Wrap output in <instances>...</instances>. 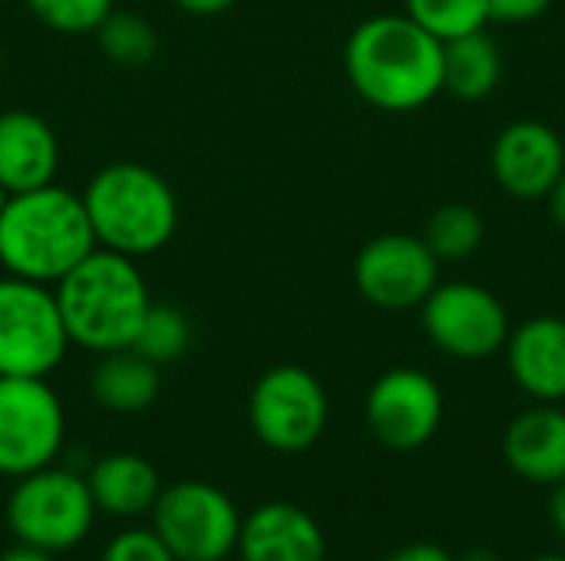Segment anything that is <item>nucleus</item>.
Segmentation results:
<instances>
[{
  "instance_id": "f257e3e1",
  "label": "nucleus",
  "mask_w": 565,
  "mask_h": 561,
  "mask_svg": "<svg viewBox=\"0 0 565 561\" xmlns=\"http://www.w3.org/2000/svg\"><path fill=\"white\" fill-rule=\"evenodd\" d=\"M344 73L367 106L414 112L444 93V43L407 13H377L351 30Z\"/></svg>"
},
{
  "instance_id": "f03ea898",
  "label": "nucleus",
  "mask_w": 565,
  "mask_h": 561,
  "mask_svg": "<svg viewBox=\"0 0 565 561\" xmlns=\"http://www.w3.org/2000/svg\"><path fill=\"white\" fill-rule=\"evenodd\" d=\"M96 248L79 192L40 185L17 192L0 208V268L36 284H56Z\"/></svg>"
},
{
  "instance_id": "7ed1b4c3",
  "label": "nucleus",
  "mask_w": 565,
  "mask_h": 561,
  "mask_svg": "<svg viewBox=\"0 0 565 561\" xmlns=\"http://www.w3.org/2000/svg\"><path fill=\"white\" fill-rule=\"evenodd\" d=\"M70 344L89 354L132 347L139 324L152 304L149 284L136 258L93 248L66 278L53 284Z\"/></svg>"
},
{
  "instance_id": "20e7f679",
  "label": "nucleus",
  "mask_w": 565,
  "mask_h": 561,
  "mask_svg": "<svg viewBox=\"0 0 565 561\" xmlns=\"http://www.w3.org/2000/svg\"><path fill=\"white\" fill-rule=\"evenodd\" d=\"M96 248L146 258L162 251L179 228L172 185L142 162H109L79 192Z\"/></svg>"
},
{
  "instance_id": "39448f33",
  "label": "nucleus",
  "mask_w": 565,
  "mask_h": 561,
  "mask_svg": "<svg viewBox=\"0 0 565 561\" xmlns=\"http://www.w3.org/2000/svg\"><path fill=\"white\" fill-rule=\"evenodd\" d=\"M93 516L96 503L89 483L70 470L53 466L20 476L7 503V522L17 542L50 555L79 546L93 529Z\"/></svg>"
},
{
  "instance_id": "423d86ee",
  "label": "nucleus",
  "mask_w": 565,
  "mask_h": 561,
  "mask_svg": "<svg viewBox=\"0 0 565 561\" xmlns=\"http://www.w3.org/2000/svg\"><path fill=\"white\" fill-rule=\"evenodd\" d=\"M70 350L50 284L0 278V377H50Z\"/></svg>"
},
{
  "instance_id": "0eeeda50",
  "label": "nucleus",
  "mask_w": 565,
  "mask_h": 561,
  "mask_svg": "<svg viewBox=\"0 0 565 561\" xmlns=\"http://www.w3.org/2000/svg\"><path fill=\"white\" fill-rule=\"evenodd\" d=\"M328 417L331 403L321 380L298 364L265 370L248 393L252 433L275 453L311 450L324 436Z\"/></svg>"
},
{
  "instance_id": "6e6552de",
  "label": "nucleus",
  "mask_w": 565,
  "mask_h": 561,
  "mask_svg": "<svg viewBox=\"0 0 565 561\" xmlns=\"http://www.w3.org/2000/svg\"><path fill=\"white\" fill-rule=\"evenodd\" d=\"M427 341L454 360L503 354L513 331L503 301L477 281H440L420 304Z\"/></svg>"
},
{
  "instance_id": "1a4fd4ad",
  "label": "nucleus",
  "mask_w": 565,
  "mask_h": 561,
  "mask_svg": "<svg viewBox=\"0 0 565 561\" xmlns=\"http://www.w3.org/2000/svg\"><path fill=\"white\" fill-rule=\"evenodd\" d=\"M242 516L235 503L212 483H175L152 506V532L175 561H222L238 546Z\"/></svg>"
},
{
  "instance_id": "9d476101",
  "label": "nucleus",
  "mask_w": 565,
  "mask_h": 561,
  "mask_svg": "<svg viewBox=\"0 0 565 561\" xmlns=\"http://www.w3.org/2000/svg\"><path fill=\"white\" fill-rule=\"evenodd\" d=\"M66 417L46 377H0V476H30L63 446Z\"/></svg>"
},
{
  "instance_id": "9b49d317",
  "label": "nucleus",
  "mask_w": 565,
  "mask_h": 561,
  "mask_svg": "<svg viewBox=\"0 0 565 561\" xmlns=\"http://www.w3.org/2000/svg\"><path fill=\"white\" fill-rule=\"evenodd\" d=\"M440 284V261L420 235L384 231L354 258L358 294L381 311H411Z\"/></svg>"
},
{
  "instance_id": "f8f14e48",
  "label": "nucleus",
  "mask_w": 565,
  "mask_h": 561,
  "mask_svg": "<svg viewBox=\"0 0 565 561\" xmlns=\"http://www.w3.org/2000/svg\"><path fill=\"white\" fill-rule=\"evenodd\" d=\"M364 420L381 446L394 453L424 450L444 423V390L427 370H384L367 390Z\"/></svg>"
},
{
  "instance_id": "ddd939ff",
  "label": "nucleus",
  "mask_w": 565,
  "mask_h": 561,
  "mask_svg": "<svg viewBox=\"0 0 565 561\" xmlns=\"http://www.w3.org/2000/svg\"><path fill=\"white\" fill-rule=\"evenodd\" d=\"M490 172L510 198L540 202L565 172L563 136L540 119H516L493 139Z\"/></svg>"
},
{
  "instance_id": "4468645a",
  "label": "nucleus",
  "mask_w": 565,
  "mask_h": 561,
  "mask_svg": "<svg viewBox=\"0 0 565 561\" xmlns=\"http://www.w3.org/2000/svg\"><path fill=\"white\" fill-rule=\"evenodd\" d=\"M507 367L513 384L536 403L565 400V317L536 314L507 337Z\"/></svg>"
},
{
  "instance_id": "2eb2a0df",
  "label": "nucleus",
  "mask_w": 565,
  "mask_h": 561,
  "mask_svg": "<svg viewBox=\"0 0 565 561\" xmlns=\"http://www.w3.org/2000/svg\"><path fill=\"white\" fill-rule=\"evenodd\" d=\"M242 561H324L328 546L311 513L291 503L258 506L238 529Z\"/></svg>"
},
{
  "instance_id": "dca6fc26",
  "label": "nucleus",
  "mask_w": 565,
  "mask_h": 561,
  "mask_svg": "<svg viewBox=\"0 0 565 561\" xmlns=\"http://www.w3.org/2000/svg\"><path fill=\"white\" fill-rule=\"evenodd\" d=\"M60 139L53 126L30 109L0 112V185L17 195L56 182Z\"/></svg>"
},
{
  "instance_id": "f3484780",
  "label": "nucleus",
  "mask_w": 565,
  "mask_h": 561,
  "mask_svg": "<svg viewBox=\"0 0 565 561\" xmlns=\"http://www.w3.org/2000/svg\"><path fill=\"white\" fill-rule=\"evenodd\" d=\"M507 466L536 486H559L565 479V410L559 403H536L516 413L503 433Z\"/></svg>"
},
{
  "instance_id": "a211bd4d",
  "label": "nucleus",
  "mask_w": 565,
  "mask_h": 561,
  "mask_svg": "<svg viewBox=\"0 0 565 561\" xmlns=\"http://www.w3.org/2000/svg\"><path fill=\"white\" fill-rule=\"evenodd\" d=\"M89 493L96 509L119 516V519H132L142 513H152L162 483L159 473L149 460L136 456V453H113L103 456L93 473H89Z\"/></svg>"
},
{
  "instance_id": "6ab92c4d",
  "label": "nucleus",
  "mask_w": 565,
  "mask_h": 561,
  "mask_svg": "<svg viewBox=\"0 0 565 561\" xmlns=\"http://www.w3.org/2000/svg\"><path fill=\"white\" fill-rule=\"evenodd\" d=\"M162 390L159 364L146 360L139 350H113L99 354V364L89 377V393L103 410L113 413H142L156 403Z\"/></svg>"
},
{
  "instance_id": "aec40b11",
  "label": "nucleus",
  "mask_w": 565,
  "mask_h": 561,
  "mask_svg": "<svg viewBox=\"0 0 565 561\" xmlns=\"http://www.w3.org/2000/svg\"><path fill=\"white\" fill-rule=\"evenodd\" d=\"M503 76V56L487 30L444 40V93L463 103L487 99Z\"/></svg>"
},
{
  "instance_id": "412c9836",
  "label": "nucleus",
  "mask_w": 565,
  "mask_h": 561,
  "mask_svg": "<svg viewBox=\"0 0 565 561\" xmlns=\"http://www.w3.org/2000/svg\"><path fill=\"white\" fill-rule=\"evenodd\" d=\"M420 238L437 255V261H463L477 255L480 245L487 241V222L473 205L447 202L427 218Z\"/></svg>"
},
{
  "instance_id": "4be33fe9",
  "label": "nucleus",
  "mask_w": 565,
  "mask_h": 561,
  "mask_svg": "<svg viewBox=\"0 0 565 561\" xmlns=\"http://www.w3.org/2000/svg\"><path fill=\"white\" fill-rule=\"evenodd\" d=\"M96 43L103 50V56L116 66L126 69H139L146 63H152V56L159 53V33L156 26L129 10H113L99 26H96Z\"/></svg>"
},
{
  "instance_id": "5701e85b",
  "label": "nucleus",
  "mask_w": 565,
  "mask_h": 561,
  "mask_svg": "<svg viewBox=\"0 0 565 561\" xmlns=\"http://www.w3.org/2000/svg\"><path fill=\"white\" fill-rule=\"evenodd\" d=\"M192 344V324L185 317V311H179L175 304H149L139 334L132 341V350H139L146 360L152 364H172L179 360Z\"/></svg>"
},
{
  "instance_id": "b1692460",
  "label": "nucleus",
  "mask_w": 565,
  "mask_h": 561,
  "mask_svg": "<svg viewBox=\"0 0 565 561\" xmlns=\"http://www.w3.org/2000/svg\"><path fill=\"white\" fill-rule=\"evenodd\" d=\"M404 13L444 43L463 33L487 30L490 0H404Z\"/></svg>"
},
{
  "instance_id": "393cba45",
  "label": "nucleus",
  "mask_w": 565,
  "mask_h": 561,
  "mask_svg": "<svg viewBox=\"0 0 565 561\" xmlns=\"http://www.w3.org/2000/svg\"><path fill=\"white\" fill-rule=\"evenodd\" d=\"M33 17L66 36L96 33V26L116 10V0H26Z\"/></svg>"
},
{
  "instance_id": "a878e982",
  "label": "nucleus",
  "mask_w": 565,
  "mask_h": 561,
  "mask_svg": "<svg viewBox=\"0 0 565 561\" xmlns=\"http://www.w3.org/2000/svg\"><path fill=\"white\" fill-rule=\"evenodd\" d=\"M103 561H175V555L152 529H126L106 546Z\"/></svg>"
},
{
  "instance_id": "bb28decb",
  "label": "nucleus",
  "mask_w": 565,
  "mask_h": 561,
  "mask_svg": "<svg viewBox=\"0 0 565 561\" xmlns=\"http://www.w3.org/2000/svg\"><path fill=\"white\" fill-rule=\"evenodd\" d=\"M553 0H490V20L500 23H530L543 17Z\"/></svg>"
},
{
  "instance_id": "cd10ccee",
  "label": "nucleus",
  "mask_w": 565,
  "mask_h": 561,
  "mask_svg": "<svg viewBox=\"0 0 565 561\" xmlns=\"http://www.w3.org/2000/svg\"><path fill=\"white\" fill-rule=\"evenodd\" d=\"M384 561H454V555L437 542H407Z\"/></svg>"
},
{
  "instance_id": "c85d7f7f",
  "label": "nucleus",
  "mask_w": 565,
  "mask_h": 561,
  "mask_svg": "<svg viewBox=\"0 0 565 561\" xmlns=\"http://www.w3.org/2000/svg\"><path fill=\"white\" fill-rule=\"evenodd\" d=\"M235 3L238 0H172V7L189 17H218V13L232 10Z\"/></svg>"
},
{
  "instance_id": "c756f323",
  "label": "nucleus",
  "mask_w": 565,
  "mask_h": 561,
  "mask_svg": "<svg viewBox=\"0 0 565 561\" xmlns=\"http://www.w3.org/2000/svg\"><path fill=\"white\" fill-rule=\"evenodd\" d=\"M546 202H550V218L565 231V172L556 179V185H553V192L546 195Z\"/></svg>"
},
{
  "instance_id": "7c9ffc66",
  "label": "nucleus",
  "mask_w": 565,
  "mask_h": 561,
  "mask_svg": "<svg viewBox=\"0 0 565 561\" xmlns=\"http://www.w3.org/2000/svg\"><path fill=\"white\" fill-rule=\"evenodd\" d=\"M550 519H553L556 532L565 539V479L559 486H553V496H550Z\"/></svg>"
},
{
  "instance_id": "2f4dec72",
  "label": "nucleus",
  "mask_w": 565,
  "mask_h": 561,
  "mask_svg": "<svg viewBox=\"0 0 565 561\" xmlns=\"http://www.w3.org/2000/svg\"><path fill=\"white\" fill-rule=\"evenodd\" d=\"M0 561H53V555L43 552V549H33V546H17V549L3 552Z\"/></svg>"
},
{
  "instance_id": "473e14b6",
  "label": "nucleus",
  "mask_w": 565,
  "mask_h": 561,
  "mask_svg": "<svg viewBox=\"0 0 565 561\" xmlns=\"http://www.w3.org/2000/svg\"><path fill=\"white\" fill-rule=\"evenodd\" d=\"M454 561H503L493 549H483V546H477V549H467L460 559H454Z\"/></svg>"
},
{
  "instance_id": "72a5a7b5",
  "label": "nucleus",
  "mask_w": 565,
  "mask_h": 561,
  "mask_svg": "<svg viewBox=\"0 0 565 561\" xmlns=\"http://www.w3.org/2000/svg\"><path fill=\"white\" fill-rule=\"evenodd\" d=\"M530 561H565V555H536V559Z\"/></svg>"
},
{
  "instance_id": "f704fd0d",
  "label": "nucleus",
  "mask_w": 565,
  "mask_h": 561,
  "mask_svg": "<svg viewBox=\"0 0 565 561\" xmlns=\"http://www.w3.org/2000/svg\"><path fill=\"white\" fill-rule=\"evenodd\" d=\"M7 198H10V192H7V188H3V185H0V208H3V205H7Z\"/></svg>"
},
{
  "instance_id": "c9c22d12",
  "label": "nucleus",
  "mask_w": 565,
  "mask_h": 561,
  "mask_svg": "<svg viewBox=\"0 0 565 561\" xmlns=\"http://www.w3.org/2000/svg\"><path fill=\"white\" fill-rule=\"evenodd\" d=\"M0 3H3V0H0Z\"/></svg>"
}]
</instances>
